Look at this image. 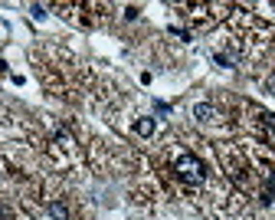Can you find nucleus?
Instances as JSON below:
<instances>
[{
  "label": "nucleus",
  "mask_w": 275,
  "mask_h": 220,
  "mask_svg": "<svg viewBox=\"0 0 275 220\" xmlns=\"http://www.w3.org/2000/svg\"><path fill=\"white\" fill-rule=\"evenodd\" d=\"M49 214H53L56 220H69V207L62 204V201H53V204H49Z\"/></svg>",
  "instance_id": "4"
},
{
  "label": "nucleus",
  "mask_w": 275,
  "mask_h": 220,
  "mask_svg": "<svg viewBox=\"0 0 275 220\" xmlns=\"http://www.w3.org/2000/svg\"><path fill=\"white\" fill-rule=\"evenodd\" d=\"M265 194H269V197H272V201H275V171H272V174H269V191H265Z\"/></svg>",
  "instance_id": "7"
},
{
  "label": "nucleus",
  "mask_w": 275,
  "mask_h": 220,
  "mask_svg": "<svg viewBox=\"0 0 275 220\" xmlns=\"http://www.w3.org/2000/svg\"><path fill=\"white\" fill-rule=\"evenodd\" d=\"M193 118H197V122H213V118H216V109H213L210 102H197V105H193Z\"/></svg>",
  "instance_id": "2"
},
{
  "label": "nucleus",
  "mask_w": 275,
  "mask_h": 220,
  "mask_svg": "<svg viewBox=\"0 0 275 220\" xmlns=\"http://www.w3.org/2000/svg\"><path fill=\"white\" fill-rule=\"evenodd\" d=\"M30 14L36 17V20H43V17H46V7H40V3H33V7H30Z\"/></svg>",
  "instance_id": "5"
},
{
  "label": "nucleus",
  "mask_w": 275,
  "mask_h": 220,
  "mask_svg": "<svg viewBox=\"0 0 275 220\" xmlns=\"http://www.w3.org/2000/svg\"><path fill=\"white\" fill-rule=\"evenodd\" d=\"M124 17L128 20H138V7H124Z\"/></svg>",
  "instance_id": "8"
},
{
  "label": "nucleus",
  "mask_w": 275,
  "mask_h": 220,
  "mask_svg": "<svg viewBox=\"0 0 275 220\" xmlns=\"http://www.w3.org/2000/svg\"><path fill=\"white\" fill-rule=\"evenodd\" d=\"M135 132H138L141 138H151V135H154V118H151V115L138 118V122H135Z\"/></svg>",
  "instance_id": "3"
},
{
  "label": "nucleus",
  "mask_w": 275,
  "mask_h": 220,
  "mask_svg": "<svg viewBox=\"0 0 275 220\" xmlns=\"http://www.w3.org/2000/svg\"><path fill=\"white\" fill-rule=\"evenodd\" d=\"M216 63H220V66H226V69L233 66V59H229V56H226V53H216Z\"/></svg>",
  "instance_id": "6"
},
{
  "label": "nucleus",
  "mask_w": 275,
  "mask_h": 220,
  "mask_svg": "<svg viewBox=\"0 0 275 220\" xmlns=\"http://www.w3.org/2000/svg\"><path fill=\"white\" fill-rule=\"evenodd\" d=\"M0 220H7V207L0 204Z\"/></svg>",
  "instance_id": "9"
},
{
  "label": "nucleus",
  "mask_w": 275,
  "mask_h": 220,
  "mask_svg": "<svg viewBox=\"0 0 275 220\" xmlns=\"http://www.w3.org/2000/svg\"><path fill=\"white\" fill-rule=\"evenodd\" d=\"M269 89H272V92H275V76H272V79H269Z\"/></svg>",
  "instance_id": "10"
},
{
  "label": "nucleus",
  "mask_w": 275,
  "mask_h": 220,
  "mask_svg": "<svg viewBox=\"0 0 275 220\" xmlns=\"http://www.w3.org/2000/svg\"><path fill=\"white\" fill-rule=\"evenodd\" d=\"M174 171H177V178L183 181V184H190V187H197V184H203V178H206V168H203V161L197 158V154H190V152H183L174 161Z\"/></svg>",
  "instance_id": "1"
}]
</instances>
